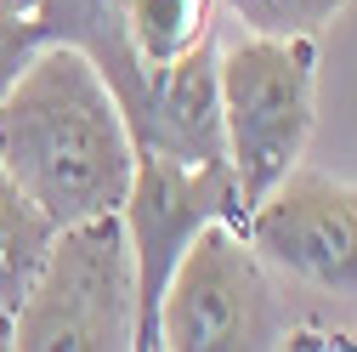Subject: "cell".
Returning <instances> with one entry per match:
<instances>
[{
  "label": "cell",
  "mask_w": 357,
  "mask_h": 352,
  "mask_svg": "<svg viewBox=\"0 0 357 352\" xmlns=\"http://www.w3.org/2000/svg\"><path fill=\"white\" fill-rule=\"evenodd\" d=\"M0 165L57 228L119 210L137 142L97 63L68 40H46L0 103Z\"/></svg>",
  "instance_id": "1"
},
{
  "label": "cell",
  "mask_w": 357,
  "mask_h": 352,
  "mask_svg": "<svg viewBox=\"0 0 357 352\" xmlns=\"http://www.w3.org/2000/svg\"><path fill=\"white\" fill-rule=\"evenodd\" d=\"M215 114L238 205H261L306 159L318 125V40L244 34L215 52Z\"/></svg>",
  "instance_id": "2"
},
{
  "label": "cell",
  "mask_w": 357,
  "mask_h": 352,
  "mask_svg": "<svg viewBox=\"0 0 357 352\" xmlns=\"http://www.w3.org/2000/svg\"><path fill=\"white\" fill-rule=\"evenodd\" d=\"M12 346H85L125 352L137 346V261H130L125 216L102 210L57 228L46 261L12 313Z\"/></svg>",
  "instance_id": "3"
},
{
  "label": "cell",
  "mask_w": 357,
  "mask_h": 352,
  "mask_svg": "<svg viewBox=\"0 0 357 352\" xmlns=\"http://www.w3.org/2000/svg\"><path fill=\"white\" fill-rule=\"evenodd\" d=\"M153 341L170 352H266L289 341L273 267L244 239V222H204L159 295Z\"/></svg>",
  "instance_id": "4"
},
{
  "label": "cell",
  "mask_w": 357,
  "mask_h": 352,
  "mask_svg": "<svg viewBox=\"0 0 357 352\" xmlns=\"http://www.w3.org/2000/svg\"><path fill=\"white\" fill-rule=\"evenodd\" d=\"M119 216H125L130 261H137V346H159L153 318H159V295H165V279L176 267V256L188 250V239L204 222H244L233 165L227 159L137 154L130 193H125Z\"/></svg>",
  "instance_id": "5"
},
{
  "label": "cell",
  "mask_w": 357,
  "mask_h": 352,
  "mask_svg": "<svg viewBox=\"0 0 357 352\" xmlns=\"http://www.w3.org/2000/svg\"><path fill=\"white\" fill-rule=\"evenodd\" d=\"M244 239L278 279L357 301V182L295 165L261 205L244 210Z\"/></svg>",
  "instance_id": "6"
},
{
  "label": "cell",
  "mask_w": 357,
  "mask_h": 352,
  "mask_svg": "<svg viewBox=\"0 0 357 352\" xmlns=\"http://www.w3.org/2000/svg\"><path fill=\"white\" fill-rule=\"evenodd\" d=\"M52 239H57V222L12 182L6 165H0V313L6 318L23 307V295H29L34 273H40V261H46Z\"/></svg>",
  "instance_id": "7"
},
{
  "label": "cell",
  "mask_w": 357,
  "mask_h": 352,
  "mask_svg": "<svg viewBox=\"0 0 357 352\" xmlns=\"http://www.w3.org/2000/svg\"><path fill=\"white\" fill-rule=\"evenodd\" d=\"M227 6L244 34H273V40H318L340 12L346 0H215Z\"/></svg>",
  "instance_id": "8"
},
{
  "label": "cell",
  "mask_w": 357,
  "mask_h": 352,
  "mask_svg": "<svg viewBox=\"0 0 357 352\" xmlns=\"http://www.w3.org/2000/svg\"><path fill=\"white\" fill-rule=\"evenodd\" d=\"M40 46H46V29L34 12H0V103L17 85V74L40 57Z\"/></svg>",
  "instance_id": "9"
},
{
  "label": "cell",
  "mask_w": 357,
  "mask_h": 352,
  "mask_svg": "<svg viewBox=\"0 0 357 352\" xmlns=\"http://www.w3.org/2000/svg\"><path fill=\"white\" fill-rule=\"evenodd\" d=\"M40 0H0V12H34Z\"/></svg>",
  "instance_id": "10"
},
{
  "label": "cell",
  "mask_w": 357,
  "mask_h": 352,
  "mask_svg": "<svg viewBox=\"0 0 357 352\" xmlns=\"http://www.w3.org/2000/svg\"><path fill=\"white\" fill-rule=\"evenodd\" d=\"M0 346H12V318L0 313Z\"/></svg>",
  "instance_id": "11"
}]
</instances>
